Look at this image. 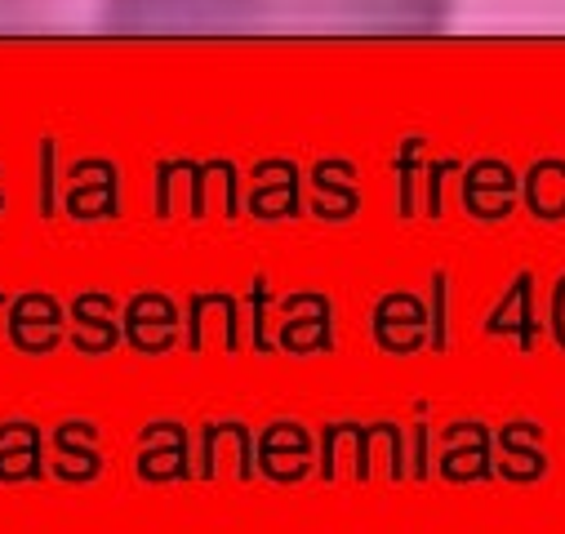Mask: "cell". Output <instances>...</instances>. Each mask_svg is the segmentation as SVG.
<instances>
[{"label":"cell","instance_id":"obj_1","mask_svg":"<svg viewBox=\"0 0 565 534\" xmlns=\"http://www.w3.org/2000/svg\"><path fill=\"white\" fill-rule=\"evenodd\" d=\"M450 0H107L134 36H433Z\"/></svg>","mask_w":565,"mask_h":534}]
</instances>
